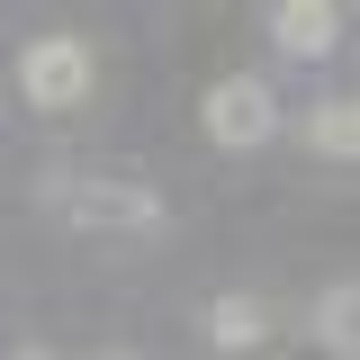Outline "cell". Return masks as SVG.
Segmentation results:
<instances>
[{"instance_id":"3","label":"cell","mask_w":360,"mask_h":360,"mask_svg":"<svg viewBox=\"0 0 360 360\" xmlns=\"http://www.w3.org/2000/svg\"><path fill=\"white\" fill-rule=\"evenodd\" d=\"M54 198H63V217H72V225H108V234H117V225H127V234H162V198H153V189H135V180H63Z\"/></svg>"},{"instance_id":"9","label":"cell","mask_w":360,"mask_h":360,"mask_svg":"<svg viewBox=\"0 0 360 360\" xmlns=\"http://www.w3.org/2000/svg\"><path fill=\"white\" fill-rule=\"evenodd\" d=\"M99 360H135V352H99Z\"/></svg>"},{"instance_id":"7","label":"cell","mask_w":360,"mask_h":360,"mask_svg":"<svg viewBox=\"0 0 360 360\" xmlns=\"http://www.w3.org/2000/svg\"><path fill=\"white\" fill-rule=\"evenodd\" d=\"M315 342L324 352H360V279H342V288L315 297Z\"/></svg>"},{"instance_id":"2","label":"cell","mask_w":360,"mask_h":360,"mask_svg":"<svg viewBox=\"0 0 360 360\" xmlns=\"http://www.w3.org/2000/svg\"><path fill=\"white\" fill-rule=\"evenodd\" d=\"M198 127H207V144H225V153H252V144L279 135V99H270V82H252V72H225V82H207V99H198Z\"/></svg>"},{"instance_id":"8","label":"cell","mask_w":360,"mask_h":360,"mask_svg":"<svg viewBox=\"0 0 360 360\" xmlns=\"http://www.w3.org/2000/svg\"><path fill=\"white\" fill-rule=\"evenodd\" d=\"M0 360H54V352H0Z\"/></svg>"},{"instance_id":"1","label":"cell","mask_w":360,"mask_h":360,"mask_svg":"<svg viewBox=\"0 0 360 360\" xmlns=\"http://www.w3.org/2000/svg\"><path fill=\"white\" fill-rule=\"evenodd\" d=\"M90 90H99V54H90V37H37L27 54H18V99L45 108V117L90 108Z\"/></svg>"},{"instance_id":"5","label":"cell","mask_w":360,"mask_h":360,"mask_svg":"<svg viewBox=\"0 0 360 360\" xmlns=\"http://www.w3.org/2000/svg\"><path fill=\"white\" fill-rule=\"evenodd\" d=\"M262 333H270V307L243 297V288H225L217 307H207V342H217V352H252Z\"/></svg>"},{"instance_id":"4","label":"cell","mask_w":360,"mask_h":360,"mask_svg":"<svg viewBox=\"0 0 360 360\" xmlns=\"http://www.w3.org/2000/svg\"><path fill=\"white\" fill-rule=\"evenodd\" d=\"M270 37H279V54L315 63V54L342 45V9H333V0H279V9H270Z\"/></svg>"},{"instance_id":"6","label":"cell","mask_w":360,"mask_h":360,"mask_svg":"<svg viewBox=\"0 0 360 360\" xmlns=\"http://www.w3.org/2000/svg\"><path fill=\"white\" fill-rule=\"evenodd\" d=\"M307 144L324 153V162H360V99H324V108H307Z\"/></svg>"}]
</instances>
